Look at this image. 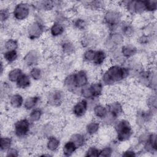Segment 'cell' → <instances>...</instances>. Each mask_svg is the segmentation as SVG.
<instances>
[{"label": "cell", "mask_w": 157, "mask_h": 157, "mask_svg": "<svg viewBox=\"0 0 157 157\" xmlns=\"http://www.w3.org/2000/svg\"><path fill=\"white\" fill-rule=\"evenodd\" d=\"M119 32L124 37V38H130L132 37L136 34V28L129 21H123L118 26Z\"/></svg>", "instance_id": "cell-22"}, {"label": "cell", "mask_w": 157, "mask_h": 157, "mask_svg": "<svg viewBox=\"0 0 157 157\" xmlns=\"http://www.w3.org/2000/svg\"><path fill=\"white\" fill-rule=\"evenodd\" d=\"M4 155L6 157H18L20 155V151L18 148L15 147H12L5 153Z\"/></svg>", "instance_id": "cell-51"}, {"label": "cell", "mask_w": 157, "mask_h": 157, "mask_svg": "<svg viewBox=\"0 0 157 157\" xmlns=\"http://www.w3.org/2000/svg\"><path fill=\"white\" fill-rule=\"evenodd\" d=\"M61 140L55 134L52 135L46 139L45 148L48 153L56 152L60 148Z\"/></svg>", "instance_id": "cell-23"}, {"label": "cell", "mask_w": 157, "mask_h": 157, "mask_svg": "<svg viewBox=\"0 0 157 157\" xmlns=\"http://www.w3.org/2000/svg\"><path fill=\"white\" fill-rule=\"evenodd\" d=\"M28 74L31 79L34 81H39L43 76V72L42 69L37 66L30 68Z\"/></svg>", "instance_id": "cell-42"}, {"label": "cell", "mask_w": 157, "mask_h": 157, "mask_svg": "<svg viewBox=\"0 0 157 157\" xmlns=\"http://www.w3.org/2000/svg\"><path fill=\"white\" fill-rule=\"evenodd\" d=\"M156 113V110L150 109H139L136 113V121L138 126L143 127L153 121Z\"/></svg>", "instance_id": "cell-9"}, {"label": "cell", "mask_w": 157, "mask_h": 157, "mask_svg": "<svg viewBox=\"0 0 157 157\" xmlns=\"http://www.w3.org/2000/svg\"><path fill=\"white\" fill-rule=\"evenodd\" d=\"M102 20L110 32L118 31L119 25L123 21V13L117 9H108L104 12Z\"/></svg>", "instance_id": "cell-4"}, {"label": "cell", "mask_w": 157, "mask_h": 157, "mask_svg": "<svg viewBox=\"0 0 157 157\" xmlns=\"http://www.w3.org/2000/svg\"><path fill=\"white\" fill-rule=\"evenodd\" d=\"M96 50L94 49L93 48L85 49L82 54V59L83 61L91 64L94 60L95 54H96Z\"/></svg>", "instance_id": "cell-44"}, {"label": "cell", "mask_w": 157, "mask_h": 157, "mask_svg": "<svg viewBox=\"0 0 157 157\" xmlns=\"http://www.w3.org/2000/svg\"><path fill=\"white\" fill-rule=\"evenodd\" d=\"M122 5L130 15H142L145 12V1H123Z\"/></svg>", "instance_id": "cell-8"}, {"label": "cell", "mask_w": 157, "mask_h": 157, "mask_svg": "<svg viewBox=\"0 0 157 157\" xmlns=\"http://www.w3.org/2000/svg\"><path fill=\"white\" fill-rule=\"evenodd\" d=\"M12 17V11L7 7L2 8L0 10V20L1 23H6Z\"/></svg>", "instance_id": "cell-47"}, {"label": "cell", "mask_w": 157, "mask_h": 157, "mask_svg": "<svg viewBox=\"0 0 157 157\" xmlns=\"http://www.w3.org/2000/svg\"><path fill=\"white\" fill-rule=\"evenodd\" d=\"M121 156L124 157H135L137 156V151L133 148H128L123 151Z\"/></svg>", "instance_id": "cell-52"}, {"label": "cell", "mask_w": 157, "mask_h": 157, "mask_svg": "<svg viewBox=\"0 0 157 157\" xmlns=\"http://www.w3.org/2000/svg\"><path fill=\"white\" fill-rule=\"evenodd\" d=\"M63 84L64 89L67 91L72 94H79L80 90L78 88L75 83L73 72L69 73L65 76V77L63 79Z\"/></svg>", "instance_id": "cell-18"}, {"label": "cell", "mask_w": 157, "mask_h": 157, "mask_svg": "<svg viewBox=\"0 0 157 157\" xmlns=\"http://www.w3.org/2000/svg\"><path fill=\"white\" fill-rule=\"evenodd\" d=\"M92 112L94 117L96 120L102 121L108 113V110L106 104L98 103L96 104L92 109Z\"/></svg>", "instance_id": "cell-29"}, {"label": "cell", "mask_w": 157, "mask_h": 157, "mask_svg": "<svg viewBox=\"0 0 157 157\" xmlns=\"http://www.w3.org/2000/svg\"><path fill=\"white\" fill-rule=\"evenodd\" d=\"M13 140L12 137L9 136H2L0 139V151L6 153L9 148L13 147Z\"/></svg>", "instance_id": "cell-37"}, {"label": "cell", "mask_w": 157, "mask_h": 157, "mask_svg": "<svg viewBox=\"0 0 157 157\" xmlns=\"http://www.w3.org/2000/svg\"><path fill=\"white\" fill-rule=\"evenodd\" d=\"M108 110L107 115L115 121L119 119L124 113V106L123 103L118 100H112L107 104Z\"/></svg>", "instance_id": "cell-12"}, {"label": "cell", "mask_w": 157, "mask_h": 157, "mask_svg": "<svg viewBox=\"0 0 157 157\" xmlns=\"http://www.w3.org/2000/svg\"><path fill=\"white\" fill-rule=\"evenodd\" d=\"M117 142L123 143L129 141L134 136V129L131 121L124 118H120L113 125Z\"/></svg>", "instance_id": "cell-2"}, {"label": "cell", "mask_w": 157, "mask_h": 157, "mask_svg": "<svg viewBox=\"0 0 157 157\" xmlns=\"http://www.w3.org/2000/svg\"><path fill=\"white\" fill-rule=\"evenodd\" d=\"M41 59L40 53L36 49H31L28 50L23 56L22 62L24 65L28 67L37 66Z\"/></svg>", "instance_id": "cell-13"}, {"label": "cell", "mask_w": 157, "mask_h": 157, "mask_svg": "<svg viewBox=\"0 0 157 157\" xmlns=\"http://www.w3.org/2000/svg\"><path fill=\"white\" fill-rule=\"evenodd\" d=\"M139 83L156 92L157 88V76L155 69H140L136 74Z\"/></svg>", "instance_id": "cell-3"}, {"label": "cell", "mask_w": 157, "mask_h": 157, "mask_svg": "<svg viewBox=\"0 0 157 157\" xmlns=\"http://www.w3.org/2000/svg\"><path fill=\"white\" fill-rule=\"evenodd\" d=\"M153 36H148L141 34V35L139 36L137 39V42L142 45H147L153 40Z\"/></svg>", "instance_id": "cell-49"}, {"label": "cell", "mask_w": 157, "mask_h": 157, "mask_svg": "<svg viewBox=\"0 0 157 157\" xmlns=\"http://www.w3.org/2000/svg\"><path fill=\"white\" fill-rule=\"evenodd\" d=\"M65 92L60 89H53L50 91L46 97V102L52 107H59L65 101Z\"/></svg>", "instance_id": "cell-10"}, {"label": "cell", "mask_w": 157, "mask_h": 157, "mask_svg": "<svg viewBox=\"0 0 157 157\" xmlns=\"http://www.w3.org/2000/svg\"><path fill=\"white\" fill-rule=\"evenodd\" d=\"M44 115V110L40 107H37L29 111L28 118L33 123H38Z\"/></svg>", "instance_id": "cell-36"}, {"label": "cell", "mask_w": 157, "mask_h": 157, "mask_svg": "<svg viewBox=\"0 0 157 157\" xmlns=\"http://www.w3.org/2000/svg\"><path fill=\"white\" fill-rule=\"evenodd\" d=\"M23 71L19 67H15L10 69L7 74V78L9 82L14 83L17 82L20 76L23 73Z\"/></svg>", "instance_id": "cell-38"}, {"label": "cell", "mask_w": 157, "mask_h": 157, "mask_svg": "<svg viewBox=\"0 0 157 157\" xmlns=\"http://www.w3.org/2000/svg\"><path fill=\"white\" fill-rule=\"evenodd\" d=\"M124 37L118 31H111L105 39L104 45L107 50L113 48L120 47L124 43Z\"/></svg>", "instance_id": "cell-11"}, {"label": "cell", "mask_w": 157, "mask_h": 157, "mask_svg": "<svg viewBox=\"0 0 157 157\" xmlns=\"http://www.w3.org/2000/svg\"><path fill=\"white\" fill-rule=\"evenodd\" d=\"M138 51L137 47L132 44L124 43L120 47V53L125 60L132 59L137 55Z\"/></svg>", "instance_id": "cell-16"}, {"label": "cell", "mask_w": 157, "mask_h": 157, "mask_svg": "<svg viewBox=\"0 0 157 157\" xmlns=\"http://www.w3.org/2000/svg\"><path fill=\"white\" fill-rule=\"evenodd\" d=\"M104 2L99 1H93L88 2V7L93 10H99L103 8Z\"/></svg>", "instance_id": "cell-50"}, {"label": "cell", "mask_w": 157, "mask_h": 157, "mask_svg": "<svg viewBox=\"0 0 157 157\" xmlns=\"http://www.w3.org/2000/svg\"><path fill=\"white\" fill-rule=\"evenodd\" d=\"M54 132H55L54 125L50 122H47L39 126L37 133L39 138L46 139L49 136L53 135Z\"/></svg>", "instance_id": "cell-24"}, {"label": "cell", "mask_w": 157, "mask_h": 157, "mask_svg": "<svg viewBox=\"0 0 157 157\" xmlns=\"http://www.w3.org/2000/svg\"><path fill=\"white\" fill-rule=\"evenodd\" d=\"M94 99H98L103 94L104 85L100 80H94L89 83Z\"/></svg>", "instance_id": "cell-33"}, {"label": "cell", "mask_w": 157, "mask_h": 157, "mask_svg": "<svg viewBox=\"0 0 157 157\" xmlns=\"http://www.w3.org/2000/svg\"><path fill=\"white\" fill-rule=\"evenodd\" d=\"M5 62L1 59V75H3V73H4V71L5 70Z\"/></svg>", "instance_id": "cell-53"}, {"label": "cell", "mask_w": 157, "mask_h": 157, "mask_svg": "<svg viewBox=\"0 0 157 157\" xmlns=\"http://www.w3.org/2000/svg\"><path fill=\"white\" fill-rule=\"evenodd\" d=\"M12 11V17L18 22L26 20L30 16L31 5L26 2H18L15 4Z\"/></svg>", "instance_id": "cell-7"}, {"label": "cell", "mask_w": 157, "mask_h": 157, "mask_svg": "<svg viewBox=\"0 0 157 157\" xmlns=\"http://www.w3.org/2000/svg\"><path fill=\"white\" fill-rule=\"evenodd\" d=\"M45 31V26L42 21L37 18L31 21L26 29L27 37L30 40H36L40 39Z\"/></svg>", "instance_id": "cell-6"}, {"label": "cell", "mask_w": 157, "mask_h": 157, "mask_svg": "<svg viewBox=\"0 0 157 157\" xmlns=\"http://www.w3.org/2000/svg\"><path fill=\"white\" fill-rule=\"evenodd\" d=\"M41 101V97L39 95H31L25 99L23 109L26 111H30L32 109L39 106Z\"/></svg>", "instance_id": "cell-28"}, {"label": "cell", "mask_w": 157, "mask_h": 157, "mask_svg": "<svg viewBox=\"0 0 157 157\" xmlns=\"http://www.w3.org/2000/svg\"><path fill=\"white\" fill-rule=\"evenodd\" d=\"M97 41L98 37L94 34L91 33H85L83 34L80 37V45L85 49L93 48L94 45L97 43Z\"/></svg>", "instance_id": "cell-19"}, {"label": "cell", "mask_w": 157, "mask_h": 157, "mask_svg": "<svg viewBox=\"0 0 157 157\" xmlns=\"http://www.w3.org/2000/svg\"><path fill=\"white\" fill-rule=\"evenodd\" d=\"M147 107L148 109L156 110L157 109V96L156 92L151 91V93L150 94L146 99Z\"/></svg>", "instance_id": "cell-41"}, {"label": "cell", "mask_w": 157, "mask_h": 157, "mask_svg": "<svg viewBox=\"0 0 157 157\" xmlns=\"http://www.w3.org/2000/svg\"><path fill=\"white\" fill-rule=\"evenodd\" d=\"M157 136L155 132H148L146 141L142 145L143 150L150 154L156 153L157 152Z\"/></svg>", "instance_id": "cell-15"}, {"label": "cell", "mask_w": 157, "mask_h": 157, "mask_svg": "<svg viewBox=\"0 0 157 157\" xmlns=\"http://www.w3.org/2000/svg\"><path fill=\"white\" fill-rule=\"evenodd\" d=\"M89 83L86 86L82 87L79 92V95L82 97V98L85 99L88 101H92L94 100L92 94L91 90L90 89Z\"/></svg>", "instance_id": "cell-45"}, {"label": "cell", "mask_w": 157, "mask_h": 157, "mask_svg": "<svg viewBox=\"0 0 157 157\" xmlns=\"http://www.w3.org/2000/svg\"><path fill=\"white\" fill-rule=\"evenodd\" d=\"M114 152V149L112 145H105L101 148L99 156L102 157H111Z\"/></svg>", "instance_id": "cell-48"}, {"label": "cell", "mask_w": 157, "mask_h": 157, "mask_svg": "<svg viewBox=\"0 0 157 157\" xmlns=\"http://www.w3.org/2000/svg\"><path fill=\"white\" fill-rule=\"evenodd\" d=\"M25 99L23 96L19 93H15L9 97V104L14 109H18L23 106Z\"/></svg>", "instance_id": "cell-30"}, {"label": "cell", "mask_w": 157, "mask_h": 157, "mask_svg": "<svg viewBox=\"0 0 157 157\" xmlns=\"http://www.w3.org/2000/svg\"><path fill=\"white\" fill-rule=\"evenodd\" d=\"M32 83V79L29 74L23 72L15 82V86L17 88L24 90L29 88Z\"/></svg>", "instance_id": "cell-32"}, {"label": "cell", "mask_w": 157, "mask_h": 157, "mask_svg": "<svg viewBox=\"0 0 157 157\" xmlns=\"http://www.w3.org/2000/svg\"><path fill=\"white\" fill-rule=\"evenodd\" d=\"M89 109V101L82 98L77 101L72 107V113L76 118H83L85 117Z\"/></svg>", "instance_id": "cell-14"}, {"label": "cell", "mask_w": 157, "mask_h": 157, "mask_svg": "<svg viewBox=\"0 0 157 157\" xmlns=\"http://www.w3.org/2000/svg\"><path fill=\"white\" fill-rule=\"evenodd\" d=\"M33 123L28 117H23L17 120L13 124L12 130L15 137L23 139L27 137L31 131Z\"/></svg>", "instance_id": "cell-5"}, {"label": "cell", "mask_w": 157, "mask_h": 157, "mask_svg": "<svg viewBox=\"0 0 157 157\" xmlns=\"http://www.w3.org/2000/svg\"><path fill=\"white\" fill-rule=\"evenodd\" d=\"M101 128V123L98 120H92L88 122L85 126V132L88 137H91L96 136Z\"/></svg>", "instance_id": "cell-20"}, {"label": "cell", "mask_w": 157, "mask_h": 157, "mask_svg": "<svg viewBox=\"0 0 157 157\" xmlns=\"http://www.w3.org/2000/svg\"><path fill=\"white\" fill-rule=\"evenodd\" d=\"M145 4V12L153 13L157 10V0H146Z\"/></svg>", "instance_id": "cell-46"}, {"label": "cell", "mask_w": 157, "mask_h": 157, "mask_svg": "<svg viewBox=\"0 0 157 157\" xmlns=\"http://www.w3.org/2000/svg\"><path fill=\"white\" fill-rule=\"evenodd\" d=\"M72 25L74 29L78 31H85L88 27L87 20L83 17H79L74 18L72 21Z\"/></svg>", "instance_id": "cell-35"}, {"label": "cell", "mask_w": 157, "mask_h": 157, "mask_svg": "<svg viewBox=\"0 0 157 157\" xmlns=\"http://www.w3.org/2000/svg\"><path fill=\"white\" fill-rule=\"evenodd\" d=\"M78 150L76 145L71 140L66 141L61 147V153L64 156H71Z\"/></svg>", "instance_id": "cell-34"}, {"label": "cell", "mask_w": 157, "mask_h": 157, "mask_svg": "<svg viewBox=\"0 0 157 157\" xmlns=\"http://www.w3.org/2000/svg\"><path fill=\"white\" fill-rule=\"evenodd\" d=\"M20 57L18 50H4L2 53V59L7 64H12L16 63Z\"/></svg>", "instance_id": "cell-31"}, {"label": "cell", "mask_w": 157, "mask_h": 157, "mask_svg": "<svg viewBox=\"0 0 157 157\" xmlns=\"http://www.w3.org/2000/svg\"><path fill=\"white\" fill-rule=\"evenodd\" d=\"M131 74V70L128 66L117 63L111 64L102 70L99 80L105 86H110L125 80Z\"/></svg>", "instance_id": "cell-1"}, {"label": "cell", "mask_w": 157, "mask_h": 157, "mask_svg": "<svg viewBox=\"0 0 157 157\" xmlns=\"http://www.w3.org/2000/svg\"><path fill=\"white\" fill-rule=\"evenodd\" d=\"M107 59H108L107 52L103 48L97 49L96 51V54H95L94 60L91 64L95 67H102L105 64H106Z\"/></svg>", "instance_id": "cell-25"}, {"label": "cell", "mask_w": 157, "mask_h": 157, "mask_svg": "<svg viewBox=\"0 0 157 157\" xmlns=\"http://www.w3.org/2000/svg\"><path fill=\"white\" fill-rule=\"evenodd\" d=\"M3 47L4 50H15L19 48V42L15 38H9L6 40Z\"/></svg>", "instance_id": "cell-40"}, {"label": "cell", "mask_w": 157, "mask_h": 157, "mask_svg": "<svg viewBox=\"0 0 157 157\" xmlns=\"http://www.w3.org/2000/svg\"><path fill=\"white\" fill-rule=\"evenodd\" d=\"M73 72L74 80L78 88L80 89L90 83L88 72L83 69L77 70Z\"/></svg>", "instance_id": "cell-17"}, {"label": "cell", "mask_w": 157, "mask_h": 157, "mask_svg": "<svg viewBox=\"0 0 157 157\" xmlns=\"http://www.w3.org/2000/svg\"><path fill=\"white\" fill-rule=\"evenodd\" d=\"M61 53L65 56H71L75 53L77 51L76 45L71 40L64 39L59 44Z\"/></svg>", "instance_id": "cell-21"}, {"label": "cell", "mask_w": 157, "mask_h": 157, "mask_svg": "<svg viewBox=\"0 0 157 157\" xmlns=\"http://www.w3.org/2000/svg\"><path fill=\"white\" fill-rule=\"evenodd\" d=\"M69 140H72L78 147V149L86 146L88 142V137L83 132H74L69 137Z\"/></svg>", "instance_id": "cell-27"}, {"label": "cell", "mask_w": 157, "mask_h": 157, "mask_svg": "<svg viewBox=\"0 0 157 157\" xmlns=\"http://www.w3.org/2000/svg\"><path fill=\"white\" fill-rule=\"evenodd\" d=\"M66 31L64 23L53 21L49 28V33L53 37L56 38L62 36Z\"/></svg>", "instance_id": "cell-26"}, {"label": "cell", "mask_w": 157, "mask_h": 157, "mask_svg": "<svg viewBox=\"0 0 157 157\" xmlns=\"http://www.w3.org/2000/svg\"><path fill=\"white\" fill-rule=\"evenodd\" d=\"M101 148L96 145H89L85 151L84 156L86 157H98L100 155Z\"/></svg>", "instance_id": "cell-43"}, {"label": "cell", "mask_w": 157, "mask_h": 157, "mask_svg": "<svg viewBox=\"0 0 157 157\" xmlns=\"http://www.w3.org/2000/svg\"><path fill=\"white\" fill-rule=\"evenodd\" d=\"M37 3L36 7L44 12H50L56 6V2L53 1H42L37 2Z\"/></svg>", "instance_id": "cell-39"}]
</instances>
